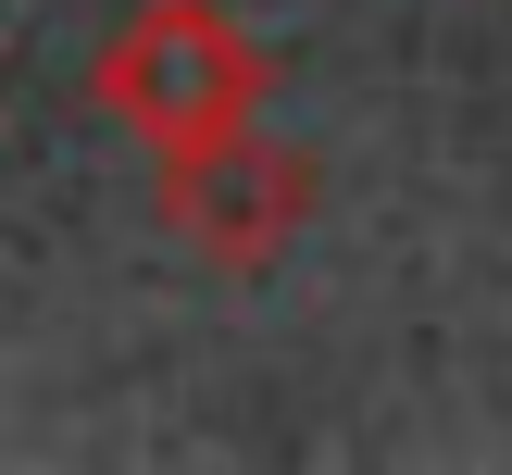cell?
Masks as SVG:
<instances>
[{"label":"cell","mask_w":512,"mask_h":475,"mask_svg":"<svg viewBox=\"0 0 512 475\" xmlns=\"http://www.w3.org/2000/svg\"><path fill=\"white\" fill-rule=\"evenodd\" d=\"M313 200H325L313 150L263 138V125H238V138L163 163V225H175L213 275H275V263L300 250V225H313Z\"/></svg>","instance_id":"cell-2"},{"label":"cell","mask_w":512,"mask_h":475,"mask_svg":"<svg viewBox=\"0 0 512 475\" xmlns=\"http://www.w3.org/2000/svg\"><path fill=\"white\" fill-rule=\"evenodd\" d=\"M263 38H250L225 0H138L100 50V113L150 150V163H188V150L263 125Z\"/></svg>","instance_id":"cell-1"}]
</instances>
